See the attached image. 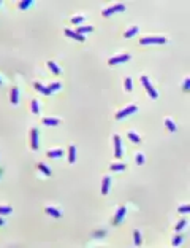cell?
<instances>
[{"label": "cell", "instance_id": "22", "mask_svg": "<svg viewBox=\"0 0 190 248\" xmlns=\"http://www.w3.org/2000/svg\"><path fill=\"white\" fill-rule=\"evenodd\" d=\"M133 239H135V245L136 246L141 245V234H139L138 229H135V232H133Z\"/></svg>", "mask_w": 190, "mask_h": 248}, {"label": "cell", "instance_id": "35", "mask_svg": "<svg viewBox=\"0 0 190 248\" xmlns=\"http://www.w3.org/2000/svg\"><path fill=\"white\" fill-rule=\"evenodd\" d=\"M106 236V231H95L94 232V237H105Z\"/></svg>", "mask_w": 190, "mask_h": 248}, {"label": "cell", "instance_id": "39", "mask_svg": "<svg viewBox=\"0 0 190 248\" xmlns=\"http://www.w3.org/2000/svg\"><path fill=\"white\" fill-rule=\"evenodd\" d=\"M0 84H2V81H0Z\"/></svg>", "mask_w": 190, "mask_h": 248}, {"label": "cell", "instance_id": "5", "mask_svg": "<svg viewBox=\"0 0 190 248\" xmlns=\"http://www.w3.org/2000/svg\"><path fill=\"white\" fill-rule=\"evenodd\" d=\"M117 11H125V6H124L122 3H117V5H114V6H109L108 10L103 11V16L108 18V16H111V15H114V13H117Z\"/></svg>", "mask_w": 190, "mask_h": 248}, {"label": "cell", "instance_id": "7", "mask_svg": "<svg viewBox=\"0 0 190 248\" xmlns=\"http://www.w3.org/2000/svg\"><path fill=\"white\" fill-rule=\"evenodd\" d=\"M114 158L121 159L122 158V145H121V137L114 135Z\"/></svg>", "mask_w": 190, "mask_h": 248}, {"label": "cell", "instance_id": "1", "mask_svg": "<svg viewBox=\"0 0 190 248\" xmlns=\"http://www.w3.org/2000/svg\"><path fill=\"white\" fill-rule=\"evenodd\" d=\"M141 83H143V86L147 91V94H149L151 99H158V93L154 89V86H152L151 81H149V78H147V76H141Z\"/></svg>", "mask_w": 190, "mask_h": 248}, {"label": "cell", "instance_id": "24", "mask_svg": "<svg viewBox=\"0 0 190 248\" xmlns=\"http://www.w3.org/2000/svg\"><path fill=\"white\" fill-rule=\"evenodd\" d=\"M37 167H38V170H41V172H43L46 176H51V170H49V169H48L45 164H38Z\"/></svg>", "mask_w": 190, "mask_h": 248}, {"label": "cell", "instance_id": "9", "mask_svg": "<svg viewBox=\"0 0 190 248\" xmlns=\"http://www.w3.org/2000/svg\"><path fill=\"white\" fill-rule=\"evenodd\" d=\"M60 88H62V84H60V83H52V84H49V86H46V88H45V93H43V94L49 96V94L55 93V91H59Z\"/></svg>", "mask_w": 190, "mask_h": 248}, {"label": "cell", "instance_id": "16", "mask_svg": "<svg viewBox=\"0 0 190 248\" xmlns=\"http://www.w3.org/2000/svg\"><path fill=\"white\" fill-rule=\"evenodd\" d=\"M46 154H48V158H62L63 150H49Z\"/></svg>", "mask_w": 190, "mask_h": 248}, {"label": "cell", "instance_id": "19", "mask_svg": "<svg viewBox=\"0 0 190 248\" xmlns=\"http://www.w3.org/2000/svg\"><path fill=\"white\" fill-rule=\"evenodd\" d=\"M165 126L168 127V131H170V132H176V131H178V127H176V124L171 121L170 118H166V119H165Z\"/></svg>", "mask_w": 190, "mask_h": 248}, {"label": "cell", "instance_id": "20", "mask_svg": "<svg viewBox=\"0 0 190 248\" xmlns=\"http://www.w3.org/2000/svg\"><path fill=\"white\" fill-rule=\"evenodd\" d=\"M127 137H128V140L133 141V143H139V141H141V137H138L135 132H128V134H127Z\"/></svg>", "mask_w": 190, "mask_h": 248}, {"label": "cell", "instance_id": "8", "mask_svg": "<svg viewBox=\"0 0 190 248\" xmlns=\"http://www.w3.org/2000/svg\"><path fill=\"white\" fill-rule=\"evenodd\" d=\"M30 145L32 150H38V129H32L30 131Z\"/></svg>", "mask_w": 190, "mask_h": 248}, {"label": "cell", "instance_id": "32", "mask_svg": "<svg viewBox=\"0 0 190 248\" xmlns=\"http://www.w3.org/2000/svg\"><path fill=\"white\" fill-rule=\"evenodd\" d=\"M33 88H35V91H40V93H45V88L46 86H43L41 83H35L33 84Z\"/></svg>", "mask_w": 190, "mask_h": 248}, {"label": "cell", "instance_id": "37", "mask_svg": "<svg viewBox=\"0 0 190 248\" xmlns=\"http://www.w3.org/2000/svg\"><path fill=\"white\" fill-rule=\"evenodd\" d=\"M3 224H5V221H3L2 218H0V226H3Z\"/></svg>", "mask_w": 190, "mask_h": 248}, {"label": "cell", "instance_id": "33", "mask_svg": "<svg viewBox=\"0 0 190 248\" xmlns=\"http://www.w3.org/2000/svg\"><path fill=\"white\" fill-rule=\"evenodd\" d=\"M190 211V207L188 205H184V207H179L178 208V213H188Z\"/></svg>", "mask_w": 190, "mask_h": 248}, {"label": "cell", "instance_id": "38", "mask_svg": "<svg viewBox=\"0 0 190 248\" xmlns=\"http://www.w3.org/2000/svg\"><path fill=\"white\" fill-rule=\"evenodd\" d=\"M0 175H2V169H0Z\"/></svg>", "mask_w": 190, "mask_h": 248}, {"label": "cell", "instance_id": "27", "mask_svg": "<svg viewBox=\"0 0 190 248\" xmlns=\"http://www.w3.org/2000/svg\"><path fill=\"white\" fill-rule=\"evenodd\" d=\"M135 161H136V164H138V166H143V164H144V156H143L141 153H136Z\"/></svg>", "mask_w": 190, "mask_h": 248}, {"label": "cell", "instance_id": "23", "mask_svg": "<svg viewBox=\"0 0 190 248\" xmlns=\"http://www.w3.org/2000/svg\"><path fill=\"white\" fill-rule=\"evenodd\" d=\"M32 5V0H22V2H19V10H27L29 6Z\"/></svg>", "mask_w": 190, "mask_h": 248}, {"label": "cell", "instance_id": "34", "mask_svg": "<svg viewBox=\"0 0 190 248\" xmlns=\"http://www.w3.org/2000/svg\"><path fill=\"white\" fill-rule=\"evenodd\" d=\"M181 242H182V237H181V236H176V237L173 239V246L181 245Z\"/></svg>", "mask_w": 190, "mask_h": 248}, {"label": "cell", "instance_id": "28", "mask_svg": "<svg viewBox=\"0 0 190 248\" xmlns=\"http://www.w3.org/2000/svg\"><path fill=\"white\" fill-rule=\"evenodd\" d=\"M185 224H187V221H185V219H181V221H179L178 224L174 226L176 232H178V231H181V229H184V228H185Z\"/></svg>", "mask_w": 190, "mask_h": 248}, {"label": "cell", "instance_id": "29", "mask_svg": "<svg viewBox=\"0 0 190 248\" xmlns=\"http://www.w3.org/2000/svg\"><path fill=\"white\" fill-rule=\"evenodd\" d=\"M32 113H33V115H38V113H40V107H38L37 100H32Z\"/></svg>", "mask_w": 190, "mask_h": 248}, {"label": "cell", "instance_id": "30", "mask_svg": "<svg viewBox=\"0 0 190 248\" xmlns=\"http://www.w3.org/2000/svg\"><path fill=\"white\" fill-rule=\"evenodd\" d=\"M11 207H3V205H0V215H10L11 213Z\"/></svg>", "mask_w": 190, "mask_h": 248}, {"label": "cell", "instance_id": "10", "mask_svg": "<svg viewBox=\"0 0 190 248\" xmlns=\"http://www.w3.org/2000/svg\"><path fill=\"white\" fill-rule=\"evenodd\" d=\"M65 35H67V37H70V38L78 40V41H84V40H86V37H84V35H79V33H76V32L70 30V29H65Z\"/></svg>", "mask_w": 190, "mask_h": 248}, {"label": "cell", "instance_id": "36", "mask_svg": "<svg viewBox=\"0 0 190 248\" xmlns=\"http://www.w3.org/2000/svg\"><path fill=\"white\" fill-rule=\"evenodd\" d=\"M182 89H184L185 93L190 89V80H188V78H185V81H184V86H182Z\"/></svg>", "mask_w": 190, "mask_h": 248}, {"label": "cell", "instance_id": "14", "mask_svg": "<svg viewBox=\"0 0 190 248\" xmlns=\"http://www.w3.org/2000/svg\"><path fill=\"white\" fill-rule=\"evenodd\" d=\"M45 211L49 215V216H54V218H60L62 216V213L57 210V208H54V207H46L45 208Z\"/></svg>", "mask_w": 190, "mask_h": 248}, {"label": "cell", "instance_id": "15", "mask_svg": "<svg viewBox=\"0 0 190 248\" xmlns=\"http://www.w3.org/2000/svg\"><path fill=\"white\" fill-rule=\"evenodd\" d=\"M46 65H48V68L51 70V72H52L54 75H60V68H59L57 65H55V64H54L52 61H48V62H46Z\"/></svg>", "mask_w": 190, "mask_h": 248}, {"label": "cell", "instance_id": "13", "mask_svg": "<svg viewBox=\"0 0 190 248\" xmlns=\"http://www.w3.org/2000/svg\"><path fill=\"white\" fill-rule=\"evenodd\" d=\"M18 96H19V91H18V88H13L11 89V93H10V102L13 103V105H18Z\"/></svg>", "mask_w": 190, "mask_h": 248}, {"label": "cell", "instance_id": "17", "mask_svg": "<svg viewBox=\"0 0 190 248\" xmlns=\"http://www.w3.org/2000/svg\"><path fill=\"white\" fill-rule=\"evenodd\" d=\"M60 121L57 118H43V124H46V126H57Z\"/></svg>", "mask_w": 190, "mask_h": 248}, {"label": "cell", "instance_id": "6", "mask_svg": "<svg viewBox=\"0 0 190 248\" xmlns=\"http://www.w3.org/2000/svg\"><path fill=\"white\" fill-rule=\"evenodd\" d=\"M130 61V56L128 54H122V56H114V58H111L108 61L109 65H117V64H122V62H127Z\"/></svg>", "mask_w": 190, "mask_h": 248}, {"label": "cell", "instance_id": "26", "mask_svg": "<svg viewBox=\"0 0 190 248\" xmlns=\"http://www.w3.org/2000/svg\"><path fill=\"white\" fill-rule=\"evenodd\" d=\"M124 88H125V91L127 93H130L132 91V78H125V81H124Z\"/></svg>", "mask_w": 190, "mask_h": 248}, {"label": "cell", "instance_id": "12", "mask_svg": "<svg viewBox=\"0 0 190 248\" xmlns=\"http://www.w3.org/2000/svg\"><path fill=\"white\" fill-rule=\"evenodd\" d=\"M109 183H111L109 176H105L103 181H102V194H103V196L108 194V191H109Z\"/></svg>", "mask_w": 190, "mask_h": 248}, {"label": "cell", "instance_id": "21", "mask_svg": "<svg viewBox=\"0 0 190 248\" xmlns=\"http://www.w3.org/2000/svg\"><path fill=\"white\" fill-rule=\"evenodd\" d=\"M109 169L112 172H122V170H125V164H111Z\"/></svg>", "mask_w": 190, "mask_h": 248}, {"label": "cell", "instance_id": "31", "mask_svg": "<svg viewBox=\"0 0 190 248\" xmlns=\"http://www.w3.org/2000/svg\"><path fill=\"white\" fill-rule=\"evenodd\" d=\"M84 21V16H75V18H72V24H81Z\"/></svg>", "mask_w": 190, "mask_h": 248}, {"label": "cell", "instance_id": "3", "mask_svg": "<svg viewBox=\"0 0 190 248\" xmlns=\"http://www.w3.org/2000/svg\"><path fill=\"white\" fill-rule=\"evenodd\" d=\"M135 111H138L136 105H128V107H125L124 110L116 113V119H124L125 116H128V115H132V113H135Z\"/></svg>", "mask_w": 190, "mask_h": 248}, {"label": "cell", "instance_id": "18", "mask_svg": "<svg viewBox=\"0 0 190 248\" xmlns=\"http://www.w3.org/2000/svg\"><path fill=\"white\" fill-rule=\"evenodd\" d=\"M92 30H94V27H92V26H82V27H78L76 33L82 35V33H89V32H92Z\"/></svg>", "mask_w": 190, "mask_h": 248}, {"label": "cell", "instance_id": "4", "mask_svg": "<svg viewBox=\"0 0 190 248\" xmlns=\"http://www.w3.org/2000/svg\"><path fill=\"white\" fill-rule=\"evenodd\" d=\"M125 213H127V207H124V205H122V207H119L117 208V211H116V215H114V218H112V224H114V226H117L119 223H121L122 221V219H124V216H125Z\"/></svg>", "mask_w": 190, "mask_h": 248}, {"label": "cell", "instance_id": "2", "mask_svg": "<svg viewBox=\"0 0 190 248\" xmlns=\"http://www.w3.org/2000/svg\"><path fill=\"white\" fill-rule=\"evenodd\" d=\"M141 45H163L166 43V38L165 37H146L139 40Z\"/></svg>", "mask_w": 190, "mask_h": 248}, {"label": "cell", "instance_id": "11", "mask_svg": "<svg viewBox=\"0 0 190 248\" xmlns=\"http://www.w3.org/2000/svg\"><path fill=\"white\" fill-rule=\"evenodd\" d=\"M75 161H76V148L73 145H70V148H68V162L70 164H75Z\"/></svg>", "mask_w": 190, "mask_h": 248}, {"label": "cell", "instance_id": "25", "mask_svg": "<svg viewBox=\"0 0 190 248\" xmlns=\"http://www.w3.org/2000/svg\"><path fill=\"white\" fill-rule=\"evenodd\" d=\"M136 32H138V27H132L130 30H127V32L124 33V37H125V38H132V37H133V35H135Z\"/></svg>", "mask_w": 190, "mask_h": 248}]
</instances>
